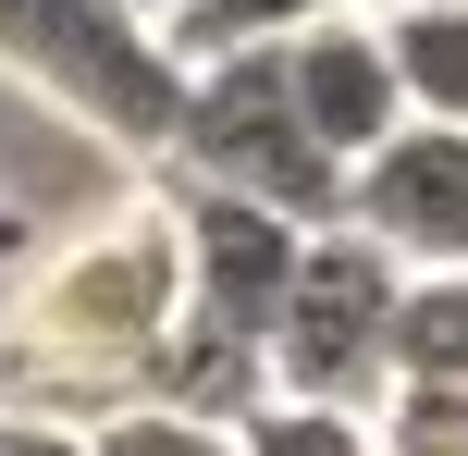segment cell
Returning a JSON list of instances; mask_svg holds the SVG:
<instances>
[{"label": "cell", "instance_id": "obj_1", "mask_svg": "<svg viewBox=\"0 0 468 456\" xmlns=\"http://www.w3.org/2000/svg\"><path fill=\"white\" fill-rule=\"evenodd\" d=\"M173 334H186V260H173V210L148 186L0 284V408L87 432L148 395Z\"/></svg>", "mask_w": 468, "mask_h": 456}, {"label": "cell", "instance_id": "obj_2", "mask_svg": "<svg viewBox=\"0 0 468 456\" xmlns=\"http://www.w3.org/2000/svg\"><path fill=\"white\" fill-rule=\"evenodd\" d=\"M0 74L37 87L49 111H74L99 148L161 161L173 111H186V62L161 25H136L123 0H0Z\"/></svg>", "mask_w": 468, "mask_h": 456}, {"label": "cell", "instance_id": "obj_3", "mask_svg": "<svg viewBox=\"0 0 468 456\" xmlns=\"http://www.w3.org/2000/svg\"><path fill=\"white\" fill-rule=\"evenodd\" d=\"M161 186H210V197H259L283 222H346V173L321 161V136L283 99V49H222V62H186V111H173Z\"/></svg>", "mask_w": 468, "mask_h": 456}, {"label": "cell", "instance_id": "obj_4", "mask_svg": "<svg viewBox=\"0 0 468 456\" xmlns=\"http://www.w3.org/2000/svg\"><path fill=\"white\" fill-rule=\"evenodd\" d=\"M395 284H407V271L382 260L357 222H321V235L296 247V271H283L271 334H259L271 395H296V408H382V395H395V370H382Z\"/></svg>", "mask_w": 468, "mask_h": 456}, {"label": "cell", "instance_id": "obj_5", "mask_svg": "<svg viewBox=\"0 0 468 456\" xmlns=\"http://www.w3.org/2000/svg\"><path fill=\"white\" fill-rule=\"evenodd\" d=\"M161 210H173V260H186V321L259 345L271 309H283V271H296L308 222L259 210V197H210V186H161Z\"/></svg>", "mask_w": 468, "mask_h": 456}, {"label": "cell", "instance_id": "obj_6", "mask_svg": "<svg viewBox=\"0 0 468 456\" xmlns=\"http://www.w3.org/2000/svg\"><path fill=\"white\" fill-rule=\"evenodd\" d=\"M346 222L395 271H468V123H395L346 173Z\"/></svg>", "mask_w": 468, "mask_h": 456}, {"label": "cell", "instance_id": "obj_7", "mask_svg": "<svg viewBox=\"0 0 468 456\" xmlns=\"http://www.w3.org/2000/svg\"><path fill=\"white\" fill-rule=\"evenodd\" d=\"M283 99H296V123L321 136L333 173H357V161L407 123L395 62H382V25H370V13H333V25H308V37H283Z\"/></svg>", "mask_w": 468, "mask_h": 456}, {"label": "cell", "instance_id": "obj_8", "mask_svg": "<svg viewBox=\"0 0 468 456\" xmlns=\"http://www.w3.org/2000/svg\"><path fill=\"white\" fill-rule=\"evenodd\" d=\"M382 62H395L407 123H468V0H431V13H370Z\"/></svg>", "mask_w": 468, "mask_h": 456}, {"label": "cell", "instance_id": "obj_9", "mask_svg": "<svg viewBox=\"0 0 468 456\" xmlns=\"http://www.w3.org/2000/svg\"><path fill=\"white\" fill-rule=\"evenodd\" d=\"M382 370H395V383H468V271H407L395 284Z\"/></svg>", "mask_w": 468, "mask_h": 456}, {"label": "cell", "instance_id": "obj_10", "mask_svg": "<svg viewBox=\"0 0 468 456\" xmlns=\"http://www.w3.org/2000/svg\"><path fill=\"white\" fill-rule=\"evenodd\" d=\"M357 13V0H197L186 25H173V62H222V49H283L308 37V25Z\"/></svg>", "mask_w": 468, "mask_h": 456}, {"label": "cell", "instance_id": "obj_11", "mask_svg": "<svg viewBox=\"0 0 468 456\" xmlns=\"http://www.w3.org/2000/svg\"><path fill=\"white\" fill-rule=\"evenodd\" d=\"M234 456H370V408H296V395H259L234 419Z\"/></svg>", "mask_w": 468, "mask_h": 456}, {"label": "cell", "instance_id": "obj_12", "mask_svg": "<svg viewBox=\"0 0 468 456\" xmlns=\"http://www.w3.org/2000/svg\"><path fill=\"white\" fill-rule=\"evenodd\" d=\"M370 456H468V383H395L370 408Z\"/></svg>", "mask_w": 468, "mask_h": 456}, {"label": "cell", "instance_id": "obj_13", "mask_svg": "<svg viewBox=\"0 0 468 456\" xmlns=\"http://www.w3.org/2000/svg\"><path fill=\"white\" fill-rule=\"evenodd\" d=\"M87 456H234V432H222V419H186V408H161V395H136V408L87 419Z\"/></svg>", "mask_w": 468, "mask_h": 456}, {"label": "cell", "instance_id": "obj_14", "mask_svg": "<svg viewBox=\"0 0 468 456\" xmlns=\"http://www.w3.org/2000/svg\"><path fill=\"white\" fill-rule=\"evenodd\" d=\"M0 456H87V432H74V419H13L0 408Z\"/></svg>", "mask_w": 468, "mask_h": 456}, {"label": "cell", "instance_id": "obj_15", "mask_svg": "<svg viewBox=\"0 0 468 456\" xmlns=\"http://www.w3.org/2000/svg\"><path fill=\"white\" fill-rule=\"evenodd\" d=\"M25 260H37V222H25V210H13V197H0V284H13V271H25Z\"/></svg>", "mask_w": 468, "mask_h": 456}, {"label": "cell", "instance_id": "obj_16", "mask_svg": "<svg viewBox=\"0 0 468 456\" xmlns=\"http://www.w3.org/2000/svg\"><path fill=\"white\" fill-rule=\"evenodd\" d=\"M123 13H136V25H161V37H173V25H186L197 0H123Z\"/></svg>", "mask_w": 468, "mask_h": 456}, {"label": "cell", "instance_id": "obj_17", "mask_svg": "<svg viewBox=\"0 0 468 456\" xmlns=\"http://www.w3.org/2000/svg\"><path fill=\"white\" fill-rule=\"evenodd\" d=\"M357 13H431V0H357Z\"/></svg>", "mask_w": 468, "mask_h": 456}]
</instances>
